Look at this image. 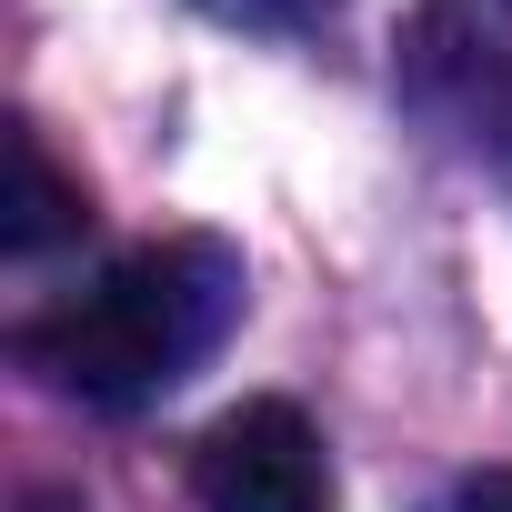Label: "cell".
Returning a JSON list of instances; mask_svg holds the SVG:
<instances>
[{
  "mask_svg": "<svg viewBox=\"0 0 512 512\" xmlns=\"http://www.w3.org/2000/svg\"><path fill=\"white\" fill-rule=\"evenodd\" d=\"M432 51L472 81V101H512V0H452Z\"/></svg>",
  "mask_w": 512,
  "mask_h": 512,
  "instance_id": "4",
  "label": "cell"
},
{
  "mask_svg": "<svg viewBox=\"0 0 512 512\" xmlns=\"http://www.w3.org/2000/svg\"><path fill=\"white\" fill-rule=\"evenodd\" d=\"M442 512H512V462H482L472 482H452V502Z\"/></svg>",
  "mask_w": 512,
  "mask_h": 512,
  "instance_id": "6",
  "label": "cell"
},
{
  "mask_svg": "<svg viewBox=\"0 0 512 512\" xmlns=\"http://www.w3.org/2000/svg\"><path fill=\"white\" fill-rule=\"evenodd\" d=\"M231 322H241V251L211 231H181V241L121 251L91 292L21 322V362L71 402L131 412V402L171 392L191 362H211Z\"/></svg>",
  "mask_w": 512,
  "mask_h": 512,
  "instance_id": "1",
  "label": "cell"
},
{
  "mask_svg": "<svg viewBox=\"0 0 512 512\" xmlns=\"http://www.w3.org/2000/svg\"><path fill=\"white\" fill-rule=\"evenodd\" d=\"M201 512H332V452L302 402H241L201 432Z\"/></svg>",
  "mask_w": 512,
  "mask_h": 512,
  "instance_id": "2",
  "label": "cell"
},
{
  "mask_svg": "<svg viewBox=\"0 0 512 512\" xmlns=\"http://www.w3.org/2000/svg\"><path fill=\"white\" fill-rule=\"evenodd\" d=\"M81 221H91V191L51 161V141L31 131V121H11V191H0V251L11 262H41V251H61V241H81Z\"/></svg>",
  "mask_w": 512,
  "mask_h": 512,
  "instance_id": "3",
  "label": "cell"
},
{
  "mask_svg": "<svg viewBox=\"0 0 512 512\" xmlns=\"http://www.w3.org/2000/svg\"><path fill=\"white\" fill-rule=\"evenodd\" d=\"M201 11H221V21H241V31H312L332 0H201Z\"/></svg>",
  "mask_w": 512,
  "mask_h": 512,
  "instance_id": "5",
  "label": "cell"
}]
</instances>
